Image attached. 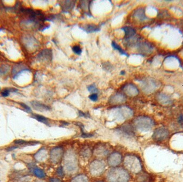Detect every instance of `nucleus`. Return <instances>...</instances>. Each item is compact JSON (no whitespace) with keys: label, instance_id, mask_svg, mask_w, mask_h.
Segmentation results:
<instances>
[{"label":"nucleus","instance_id":"4be33fe9","mask_svg":"<svg viewBox=\"0 0 183 182\" xmlns=\"http://www.w3.org/2000/svg\"><path fill=\"white\" fill-rule=\"evenodd\" d=\"M80 8L83 10H85V14L86 15L92 17L91 14H90V5L91 4L92 1H80Z\"/></svg>","mask_w":183,"mask_h":182},{"label":"nucleus","instance_id":"72a5a7b5","mask_svg":"<svg viewBox=\"0 0 183 182\" xmlns=\"http://www.w3.org/2000/svg\"><path fill=\"white\" fill-rule=\"evenodd\" d=\"M78 116L80 117H84V118H90L91 116L89 112H83L81 111H78Z\"/></svg>","mask_w":183,"mask_h":182},{"label":"nucleus","instance_id":"9d476101","mask_svg":"<svg viewBox=\"0 0 183 182\" xmlns=\"http://www.w3.org/2000/svg\"><path fill=\"white\" fill-rule=\"evenodd\" d=\"M38 59L42 62H49L52 60L53 52L51 49H46L41 51L37 56Z\"/></svg>","mask_w":183,"mask_h":182},{"label":"nucleus","instance_id":"f704fd0d","mask_svg":"<svg viewBox=\"0 0 183 182\" xmlns=\"http://www.w3.org/2000/svg\"><path fill=\"white\" fill-rule=\"evenodd\" d=\"M81 152H82L81 155H83V157H89L91 156V151L89 148L83 149V151Z\"/></svg>","mask_w":183,"mask_h":182},{"label":"nucleus","instance_id":"20e7f679","mask_svg":"<svg viewBox=\"0 0 183 182\" xmlns=\"http://www.w3.org/2000/svg\"><path fill=\"white\" fill-rule=\"evenodd\" d=\"M124 166L127 171L133 173H138L141 170V163L139 158L135 155L126 156L124 159Z\"/></svg>","mask_w":183,"mask_h":182},{"label":"nucleus","instance_id":"7c9ffc66","mask_svg":"<svg viewBox=\"0 0 183 182\" xmlns=\"http://www.w3.org/2000/svg\"><path fill=\"white\" fill-rule=\"evenodd\" d=\"M87 88L88 91L92 94H94V93H97L98 94V88L96 87V85L95 84H91L90 85L88 86Z\"/></svg>","mask_w":183,"mask_h":182},{"label":"nucleus","instance_id":"393cba45","mask_svg":"<svg viewBox=\"0 0 183 182\" xmlns=\"http://www.w3.org/2000/svg\"><path fill=\"white\" fill-rule=\"evenodd\" d=\"M75 125L77 126H79L80 130H81V137L83 138H89L92 137L93 136V134H88L84 131V126L82 123H80V122H77L75 123Z\"/></svg>","mask_w":183,"mask_h":182},{"label":"nucleus","instance_id":"c85d7f7f","mask_svg":"<svg viewBox=\"0 0 183 182\" xmlns=\"http://www.w3.org/2000/svg\"><path fill=\"white\" fill-rule=\"evenodd\" d=\"M17 91V89H15L14 88H11V89H3L2 92H1V95L2 97H7L9 95L10 93L13 92H16Z\"/></svg>","mask_w":183,"mask_h":182},{"label":"nucleus","instance_id":"4468645a","mask_svg":"<svg viewBox=\"0 0 183 182\" xmlns=\"http://www.w3.org/2000/svg\"><path fill=\"white\" fill-rule=\"evenodd\" d=\"M117 131L125 136H132L135 134L134 128L131 125L128 124L123 125L117 128Z\"/></svg>","mask_w":183,"mask_h":182},{"label":"nucleus","instance_id":"cd10ccee","mask_svg":"<svg viewBox=\"0 0 183 182\" xmlns=\"http://www.w3.org/2000/svg\"><path fill=\"white\" fill-rule=\"evenodd\" d=\"M71 182H89V178L85 175H79L72 178Z\"/></svg>","mask_w":183,"mask_h":182},{"label":"nucleus","instance_id":"9b49d317","mask_svg":"<svg viewBox=\"0 0 183 182\" xmlns=\"http://www.w3.org/2000/svg\"><path fill=\"white\" fill-rule=\"evenodd\" d=\"M123 90L125 94L130 97H135L138 94L139 90L132 84H128L123 87Z\"/></svg>","mask_w":183,"mask_h":182},{"label":"nucleus","instance_id":"f257e3e1","mask_svg":"<svg viewBox=\"0 0 183 182\" xmlns=\"http://www.w3.org/2000/svg\"><path fill=\"white\" fill-rule=\"evenodd\" d=\"M107 179L109 182H129L130 176L125 169L114 167L108 171Z\"/></svg>","mask_w":183,"mask_h":182},{"label":"nucleus","instance_id":"f3484780","mask_svg":"<svg viewBox=\"0 0 183 182\" xmlns=\"http://www.w3.org/2000/svg\"><path fill=\"white\" fill-rule=\"evenodd\" d=\"M101 25H96L94 24H87L84 26L83 27H80L81 29L87 33H95L98 32L101 30Z\"/></svg>","mask_w":183,"mask_h":182},{"label":"nucleus","instance_id":"6e6552de","mask_svg":"<svg viewBox=\"0 0 183 182\" xmlns=\"http://www.w3.org/2000/svg\"><path fill=\"white\" fill-rule=\"evenodd\" d=\"M169 135V132L167 129L158 128L155 130L153 134V138L156 142H162L165 140Z\"/></svg>","mask_w":183,"mask_h":182},{"label":"nucleus","instance_id":"5701e85b","mask_svg":"<svg viewBox=\"0 0 183 182\" xmlns=\"http://www.w3.org/2000/svg\"><path fill=\"white\" fill-rule=\"evenodd\" d=\"M14 143L19 146H34L38 145L39 143L38 142H28L25 141L24 140H16L14 141Z\"/></svg>","mask_w":183,"mask_h":182},{"label":"nucleus","instance_id":"a19ab883","mask_svg":"<svg viewBox=\"0 0 183 182\" xmlns=\"http://www.w3.org/2000/svg\"><path fill=\"white\" fill-rule=\"evenodd\" d=\"M178 122L181 125H183V115H181L178 117Z\"/></svg>","mask_w":183,"mask_h":182},{"label":"nucleus","instance_id":"4c0bfd02","mask_svg":"<svg viewBox=\"0 0 183 182\" xmlns=\"http://www.w3.org/2000/svg\"><path fill=\"white\" fill-rule=\"evenodd\" d=\"M89 98L91 100V101L93 102H96L98 100V95L97 93H94V94H91V95L89 96Z\"/></svg>","mask_w":183,"mask_h":182},{"label":"nucleus","instance_id":"1a4fd4ad","mask_svg":"<svg viewBox=\"0 0 183 182\" xmlns=\"http://www.w3.org/2000/svg\"><path fill=\"white\" fill-rule=\"evenodd\" d=\"M121 161L122 156L118 152H114L108 157V163L110 167H117L121 163Z\"/></svg>","mask_w":183,"mask_h":182},{"label":"nucleus","instance_id":"2eb2a0df","mask_svg":"<svg viewBox=\"0 0 183 182\" xmlns=\"http://www.w3.org/2000/svg\"><path fill=\"white\" fill-rule=\"evenodd\" d=\"M31 105L35 111L44 112L47 111H50L51 108L49 106L45 105L43 103L40 102L39 101H33L31 102Z\"/></svg>","mask_w":183,"mask_h":182},{"label":"nucleus","instance_id":"6ab92c4d","mask_svg":"<svg viewBox=\"0 0 183 182\" xmlns=\"http://www.w3.org/2000/svg\"><path fill=\"white\" fill-rule=\"evenodd\" d=\"M48 156L47 152L46 149L43 148L40 149L38 152H37L35 155V158L38 161H43L47 159Z\"/></svg>","mask_w":183,"mask_h":182},{"label":"nucleus","instance_id":"423d86ee","mask_svg":"<svg viewBox=\"0 0 183 182\" xmlns=\"http://www.w3.org/2000/svg\"><path fill=\"white\" fill-rule=\"evenodd\" d=\"M106 169V164L103 161L100 160H95L89 165V171L94 176H100L104 172Z\"/></svg>","mask_w":183,"mask_h":182},{"label":"nucleus","instance_id":"c9c22d12","mask_svg":"<svg viewBox=\"0 0 183 182\" xmlns=\"http://www.w3.org/2000/svg\"><path fill=\"white\" fill-rule=\"evenodd\" d=\"M19 105H21L23 108L24 111L26 112H28V113H31V112H32V110H31V108L29 106H27V105H26V104L23 103H20Z\"/></svg>","mask_w":183,"mask_h":182},{"label":"nucleus","instance_id":"ddd939ff","mask_svg":"<svg viewBox=\"0 0 183 182\" xmlns=\"http://www.w3.org/2000/svg\"><path fill=\"white\" fill-rule=\"evenodd\" d=\"M135 46L137 47L138 49L141 52L144 54H149L153 51L152 46L149 43L147 42L140 43L138 41Z\"/></svg>","mask_w":183,"mask_h":182},{"label":"nucleus","instance_id":"39448f33","mask_svg":"<svg viewBox=\"0 0 183 182\" xmlns=\"http://www.w3.org/2000/svg\"><path fill=\"white\" fill-rule=\"evenodd\" d=\"M113 115L116 120L119 121L125 120L131 118L133 116V111L129 107L121 106L117 107L113 109Z\"/></svg>","mask_w":183,"mask_h":182},{"label":"nucleus","instance_id":"473e14b6","mask_svg":"<svg viewBox=\"0 0 183 182\" xmlns=\"http://www.w3.org/2000/svg\"><path fill=\"white\" fill-rule=\"evenodd\" d=\"M56 173H57V174L58 175V176L61 177H63L64 175H65V171L64 170L63 167H62V166L59 167L57 169Z\"/></svg>","mask_w":183,"mask_h":182},{"label":"nucleus","instance_id":"f8f14e48","mask_svg":"<svg viewBox=\"0 0 183 182\" xmlns=\"http://www.w3.org/2000/svg\"><path fill=\"white\" fill-rule=\"evenodd\" d=\"M126 98L123 94L117 93L110 97L109 102L112 105H120L125 102Z\"/></svg>","mask_w":183,"mask_h":182},{"label":"nucleus","instance_id":"c756f323","mask_svg":"<svg viewBox=\"0 0 183 182\" xmlns=\"http://www.w3.org/2000/svg\"><path fill=\"white\" fill-rule=\"evenodd\" d=\"M95 152L98 155H100V156H106L108 153V150L106 148L102 147L98 148Z\"/></svg>","mask_w":183,"mask_h":182},{"label":"nucleus","instance_id":"37998d69","mask_svg":"<svg viewBox=\"0 0 183 182\" xmlns=\"http://www.w3.org/2000/svg\"><path fill=\"white\" fill-rule=\"evenodd\" d=\"M101 182V181H99V182Z\"/></svg>","mask_w":183,"mask_h":182},{"label":"nucleus","instance_id":"bb28decb","mask_svg":"<svg viewBox=\"0 0 183 182\" xmlns=\"http://www.w3.org/2000/svg\"><path fill=\"white\" fill-rule=\"evenodd\" d=\"M112 47L114 49H115L116 51H118L121 54L123 55L124 56H127V57L129 56V55L127 54V52H126L125 51H124L123 49L121 48V47L120 46V45H118L115 41H113L112 42Z\"/></svg>","mask_w":183,"mask_h":182},{"label":"nucleus","instance_id":"a878e982","mask_svg":"<svg viewBox=\"0 0 183 182\" xmlns=\"http://www.w3.org/2000/svg\"><path fill=\"white\" fill-rule=\"evenodd\" d=\"M158 99L160 102L162 103L163 104H168L171 102V99H170L169 97L164 94H160L158 95Z\"/></svg>","mask_w":183,"mask_h":182},{"label":"nucleus","instance_id":"7ed1b4c3","mask_svg":"<svg viewBox=\"0 0 183 182\" xmlns=\"http://www.w3.org/2000/svg\"><path fill=\"white\" fill-rule=\"evenodd\" d=\"M133 124L135 129L143 132L149 131L154 126V121L146 116L138 117L134 120Z\"/></svg>","mask_w":183,"mask_h":182},{"label":"nucleus","instance_id":"a211bd4d","mask_svg":"<svg viewBox=\"0 0 183 182\" xmlns=\"http://www.w3.org/2000/svg\"><path fill=\"white\" fill-rule=\"evenodd\" d=\"M121 30L125 33V39H129L130 38L134 37L136 34V31L133 27L130 26H125L121 28Z\"/></svg>","mask_w":183,"mask_h":182},{"label":"nucleus","instance_id":"2f4dec72","mask_svg":"<svg viewBox=\"0 0 183 182\" xmlns=\"http://www.w3.org/2000/svg\"><path fill=\"white\" fill-rule=\"evenodd\" d=\"M72 51L74 53L78 55H80L82 52V50L79 46H75L72 47Z\"/></svg>","mask_w":183,"mask_h":182},{"label":"nucleus","instance_id":"ea45409f","mask_svg":"<svg viewBox=\"0 0 183 182\" xmlns=\"http://www.w3.org/2000/svg\"><path fill=\"white\" fill-rule=\"evenodd\" d=\"M18 147V146H11V147H8V148L7 149V151H13L14 149L17 148Z\"/></svg>","mask_w":183,"mask_h":182},{"label":"nucleus","instance_id":"412c9836","mask_svg":"<svg viewBox=\"0 0 183 182\" xmlns=\"http://www.w3.org/2000/svg\"><path fill=\"white\" fill-rule=\"evenodd\" d=\"M32 118H34L35 120L38 121L39 122L43 123V124L46 125L47 126H50V121L48 118L43 116L41 115L37 114H33L31 115Z\"/></svg>","mask_w":183,"mask_h":182},{"label":"nucleus","instance_id":"e433bc0d","mask_svg":"<svg viewBox=\"0 0 183 182\" xmlns=\"http://www.w3.org/2000/svg\"><path fill=\"white\" fill-rule=\"evenodd\" d=\"M9 66L3 65L0 68V74H5L9 71Z\"/></svg>","mask_w":183,"mask_h":182},{"label":"nucleus","instance_id":"79ce46f5","mask_svg":"<svg viewBox=\"0 0 183 182\" xmlns=\"http://www.w3.org/2000/svg\"><path fill=\"white\" fill-rule=\"evenodd\" d=\"M120 74H121V75H124L125 74V71H121V72H120Z\"/></svg>","mask_w":183,"mask_h":182},{"label":"nucleus","instance_id":"0eeeda50","mask_svg":"<svg viewBox=\"0 0 183 182\" xmlns=\"http://www.w3.org/2000/svg\"><path fill=\"white\" fill-rule=\"evenodd\" d=\"M64 155V150L63 148L60 146L53 148L50 151V159L53 163L57 164L60 162Z\"/></svg>","mask_w":183,"mask_h":182},{"label":"nucleus","instance_id":"58836bf2","mask_svg":"<svg viewBox=\"0 0 183 182\" xmlns=\"http://www.w3.org/2000/svg\"><path fill=\"white\" fill-rule=\"evenodd\" d=\"M50 182H62L60 179L57 178H50L49 179Z\"/></svg>","mask_w":183,"mask_h":182},{"label":"nucleus","instance_id":"dca6fc26","mask_svg":"<svg viewBox=\"0 0 183 182\" xmlns=\"http://www.w3.org/2000/svg\"><path fill=\"white\" fill-rule=\"evenodd\" d=\"M29 168L30 169L31 172H32L33 174L38 178L43 179L46 177V175L43 169L33 165H30Z\"/></svg>","mask_w":183,"mask_h":182},{"label":"nucleus","instance_id":"aec40b11","mask_svg":"<svg viewBox=\"0 0 183 182\" xmlns=\"http://www.w3.org/2000/svg\"><path fill=\"white\" fill-rule=\"evenodd\" d=\"M64 3H61V8L63 12H67L73 9L75 6V1H63Z\"/></svg>","mask_w":183,"mask_h":182},{"label":"nucleus","instance_id":"f03ea898","mask_svg":"<svg viewBox=\"0 0 183 182\" xmlns=\"http://www.w3.org/2000/svg\"><path fill=\"white\" fill-rule=\"evenodd\" d=\"M64 170L68 174H73L78 169V162L77 155L72 151H68L64 155Z\"/></svg>","mask_w":183,"mask_h":182},{"label":"nucleus","instance_id":"b1692460","mask_svg":"<svg viewBox=\"0 0 183 182\" xmlns=\"http://www.w3.org/2000/svg\"><path fill=\"white\" fill-rule=\"evenodd\" d=\"M134 17L137 18L139 20H144L146 19L147 17L144 14V10L143 8H140L135 11L134 12Z\"/></svg>","mask_w":183,"mask_h":182}]
</instances>
